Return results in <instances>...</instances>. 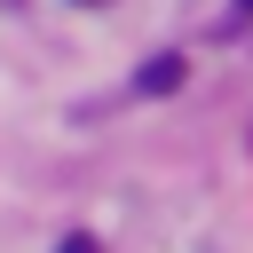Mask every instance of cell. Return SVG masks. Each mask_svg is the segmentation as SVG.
Segmentation results:
<instances>
[{"mask_svg":"<svg viewBox=\"0 0 253 253\" xmlns=\"http://www.w3.org/2000/svg\"><path fill=\"white\" fill-rule=\"evenodd\" d=\"M182 79H190V63H182V55H150V63L134 71V95H174Z\"/></svg>","mask_w":253,"mask_h":253,"instance_id":"1","label":"cell"},{"mask_svg":"<svg viewBox=\"0 0 253 253\" xmlns=\"http://www.w3.org/2000/svg\"><path fill=\"white\" fill-rule=\"evenodd\" d=\"M55 253H103V245H95V237H87V229H71V237H63V245H55Z\"/></svg>","mask_w":253,"mask_h":253,"instance_id":"2","label":"cell"},{"mask_svg":"<svg viewBox=\"0 0 253 253\" xmlns=\"http://www.w3.org/2000/svg\"><path fill=\"white\" fill-rule=\"evenodd\" d=\"M237 16H253V0H237Z\"/></svg>","mask_w":253,"mask_h":253,"instance_id":"3","label":"cell"},{"mask_svg":"<svg viewBox=\"0 0 253 253\" xmlns=\"http://www.w3.org/2000/svg\"><path fill=\"white\" fill-rule=\"evenodd\" d=\"M87 8H95V0H87Z\"/></svg>","mask_w":253,"mask_h":253,"instance_id":"4","label":"cell"}]
</instances>
